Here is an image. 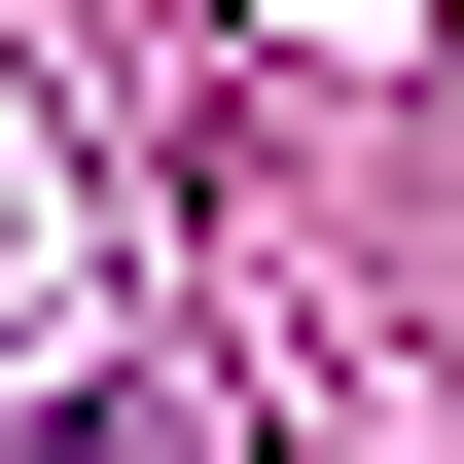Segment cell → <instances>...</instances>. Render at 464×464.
Instances as JSON below:
<instances>
[{"instance_id": "1", "label": "cell", "mask_w": 464, "mask_h": 464, "mask_svg": "<svg viewBox=\"0 0 464 464\" xmlns=\"http://www.w3.org/2000/svg\"><path fill=\"white\" fill-rule=\"evenodd\" d=\"M36 464H179V429H143V393H72V429H36Z\"/></svg>"}]
</instances>
